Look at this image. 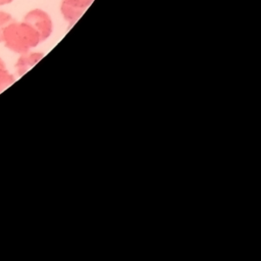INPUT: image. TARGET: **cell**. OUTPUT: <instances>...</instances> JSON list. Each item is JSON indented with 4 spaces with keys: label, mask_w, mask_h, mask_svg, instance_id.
I'll use <instances>...</instances> for the list:
<instances>
[{
    "label": "cell",
    "mask_w": 261,
    "mask_h": 261,
    "mask_svg": "<svg viewBox=\"0 0 261 261\" xmlns=\"http://www.w3.org/2000/svg\"><path fill=\"white\" fill-rule=\"evenodd\" d=\"M15 82L12 73H10L5 65V62L0 58V93L6 90Z\"/></svg>",
    "instance_id": "cell-5"
},
{
    "label": "cell",
    "mask_w": 261,
    "mask_h": 261,
    "mask_svg": "<svg viewBox=\"0 0 261 261\" xmlns=\"http://www.w3.org/2000/svg\"><path fill=\"white\" fill-rule=\"evenodd\" d=\"M14 19L12 18V16L5 12V11H2L0 10V42H2V33H3V30L4 28L10 23L11 21H13Z\"/></svg>",
    "instance_id": "cell-6"
},
{
    "label": "cell",
    "mask_w": 261,
    "mask_h": 261,
    "mask_svg": "<svg viewBox=\"0 0 261 261\" xmlns=\"http://www.w3.org/2000/svg\"><path fill=\"white\" fill-rule=\"evenodd\" d=\"M2 42L9 50L22 54L36 47L41 39L38 32L29 23L13 20L4 28Z\"/></svg>",
    "instance_id": "cell-1"
},
{
    "label": "cell",
    "mask_w": 261,
    "mask_h": 261,
    "mask_svg": "<svg viewBox=\"0 0 261 261\" xmlns=\"http://www.w3.org/2000/svg\"><path fill=\"white\" fill-rule=\"evenodd\" d=\"M44 56L43 53L40 52H25L20 55L17 59L15 64L16 72L19 76L23 75L29 69H31L36 63H38L42 57Z\"/></svg>",
    "instance_id": "cell-4"
},
{
    "label": "cell",
    "mask_w": 261,
    "mask_h": 261,
    "mask_svg": "<svg viewBox=\"0 0 261 261\" xmlns=\"http://www.w3.org/2000/svg\"><path fill=\"white\" fill-rule=\"evenodd\" d=\"M94 0H62L60 10L65 20L75 22Z\"/></svg>",
    "instance_id": "cell-3"
},
{
    "label": "cell",
    "mask_w": 261,
    "mask_h": 261,
    "mask_svg": "<svg viewBox=\"0 0 261 261\" xmlns=\"http://www.w3.org/2000/svg\"><path fill=\"white\" fill-rule=\"evenodd\" d=\"M13 0H0V6L2 5H5V4H9L11 3Z\"/></svg>",
    "instance_id": "cell-7"
},
{
    "label": "cell",
    "mask_w": 261,
    "mask_h": 261,
    "mask_svg": "<svg viewBox=\"0 0 261 261\" xmlns=\"http://www.w3.org/2000/svg\"><path fill=\"white\" fill-rule=\"evenodd\" d=\"M23 21L33 27L39 34L41 42L45 41L52 33L53 24L51 17L47 12L42 9H33L29 11L24 17Z\"/></svg>",
    "instance_id": "cell-2"
}]
</instances>
